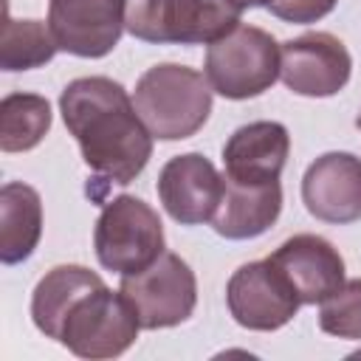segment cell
<instances>
[{
    "label": "cell",
    "mask_w": 361,
    "mask_h": 361,
    "mask_svg": "<svg viewBox=\"0 0 361 361\" xmlns=\"http://www.w3.org/2000/svg\"><path fill=\"white\" fill-rule=\"evenodd\" d=\"M290 152L288 127L279 121H251L237 127L223 147V178L237 183L279 180Z\"/></svg>",
    "instance_id": "cell-14"
},
{
    "label": "cell",
    "mask_w": 361,
    "mask_h": 361,
    "mask_svg": "<svg viewBox=\"0 0 361 361\" xmlns=\"http://www.w3.org/2000/svg\"><path fill=\"white\" fill-rule=\"evenodd\" d=\"M102 285V276L85 265H56L51 268L31 293V319L39 333L56 338V330L71 310V305L87 293L90 288Z\"/></svg>",
    "instance_id": "cell-17"
},
{
    "label": "cell",
    "mask_w": 361,
    "mask_h": 361,
    "mask_svg": "<svg viewBox=\"0 0 361 361\" xmlns=\"http://www.w3.org/2000/svg\"><path fill=\"white\" fill-rule=\"evenodd\" d=\"M203 73L223 99H251L279 79V45L257 25H237L206 48Z\"/></svg>",
    "instance_id": "cell-6"
},
{
    "label": "cell",
    "mask_w": 361,
    "mask_h": 361,
    "mask_svg": "<svg viewBox=\"0 0 361 361\" xmlns=\"http://www.w3.org/2000/svg\"><path fill=\"white\" fill-rule=\"evenodd\" d=\"M355 124H358V130H361V110H358V118H355Z\"/></svg>",
    "instance_id": "cell-23"
},
{
    "label": "cell",
    "mask_w": 361,
    "mask_h": 361,
    "mask_svg": "<svg viewBox=\"0 0 361 361\" xmlns=\"http://www.w3.org/2000/svg\"><path fill=\"white\" fill-rule=\"evenodd\" d=\"M42 237V200L28 183L8 180L0 189V262H25Z\"/></svg>",
    "instance_id": "cell-16"
},
{
    "label": "cell",
    "mask_w": 361,
    "mask_h": 361,
    "mask_svg": "<svg viewBox=\"0 0 361 361\" xmlns=\"http://www.w3.org/2000/svg\"><path fill=\"white\" fill-rule=\"evenodd\" d=\"M353 71L344 42L327 31H307L279 45V79L299 96H336Z\"/></svg>",
    "instance_id": "cell-9"
},
{
    "label": "cell",
    "mask_w": 361,
    "mask_h": 361,
    "mask_svg": "<svg viewBox=\"0 0 361 361\" xmlns=\"http://www.w3.org/2000/svg\"><path fill=\"white\" fill-rule=\"evenodd\" d=\"M141 319L130 299L104 282L82 293L65 313L56 338L79 358H116L138 338Z\"/></svg>",
    "instance_id": "cell-4"
},
{
    "label": "cell",
    "mask_w": 361,
    "mask_h": 361,
    "mask_svg": "<svg viewBox=\"0 0 361 361\" xmlns=\"http://www.w3.org/2000/svg\"><path fill=\"white\" fill-rule=\"evenodd\" d=\"M51 130V104L39 93H8L0 102V149H34Z\"/></svg>",
    "instance_id": "cell-18"
},
{
    "label": "cell",
    "mask_w": 361,
    "mask_h": 361,
    "mask_svg": "<svg viewBox=\"0 0 361 361\" xmlns=\"http://www.w3.org/2000/svg\"><path fill=\"white\" fill-rule=\"evenodd\" d=\"M228 0H127L124 28L141 42L212 45L240 25Z\"/></svg>",
    "instance_id": "cell-3"
},
{
    "label": "cell",
    "mask_w": 361,
    "mask_h": 361,
    "mask_svg": "<svg viewBox=\"0 0 361 361\" xmlns=\"http://www.w3.org/2000/svg\"><path fill=\"white\" fill-rule=\"evenodd\" d=\"M59 51L48 23L39 20H14L6 8L3 34H0V68L3 71H31L42 68Z\"/></svg>",
    "instance_id": "cell-19"
},
{
    "label": "cell",
    "mask_w": 361,
    "mask_h": 361,
    "mask_svg": "<svg viewBox=\"0 0 361 361\" xmlns=\"http://www.w3.org/2000/svg\"><path fill=\"white\" fill-rule=\"evenodd\" d=\"M282 212V186L274 183H237L223 178V200L212 226L226 240H251L265 234Z\"/></svg>",
    "instance_id": "cell-15"
},
{
    "label": "cell",
    "mask_w": 361,
    "mask_h": 361,
    "mask_svg": "<svg viewBox=\"0 0 361 361\" xmlns=\"http://www.w3.org/2000/svg\"><path fill=\"white\" fill-rule=\"evenodd\" d=\"M338 0H274L268 8L285 23H316L336 8Z\"/></svg>",
    "instance_id": "cell-21"
},
{
    "label": "cell",
    "mask_w": 361,
    "mask_h": 361,
    "mask_svg": "<svg viewBox=\"0 0 361 361\" xmlns=\"http://www.w3.org/2000/svg\"><path fill=\"white\" fill-rule=\"evenodd\" d=\"M268 259L290 282L302 305H322L347 282L338 248L319 234H293Z\"/></svg>",
    "instance_id": "cell-13"
},
{
    "label": "cell",
    "mask_w": 361,
    "mask_h": 361,
    "mask_svg": "<svg viewBox=\"0 0 361 361\" xmlns=\"http://www.w3.org/2000/svg\"><path fill=\"white\" fill-rule=\"evenodd\" d=\"M319 327L338 338H361V279L344 282L322 302Z\"/></svg>",
    "instance_id": "cell-20"
},
{
    "label": "cell",
    "mask_w": 361,
    "mask_h": 361,
    "mask_svg": "<svg viewBox=\"0 0 361 361\" xmlns=\"http://www.w3.org/2000/svg\"><path fill=\"white\" fill-rule=\"evenodd\" d=\"M212 85L206 73L164 62L149 68L135 82V110L152 138L158 141H180L195 135L212 113Z\"/></svg>",
    "instance_id": "cell-2"
},
{
    "label": "cell",
    "mask_w": 361,
    "mask_h": 361,
    "mask_svg": "<svg viewBox=\"0 0 361 361\" xmlns=\"http://www.w3.org/2000/svg\"><path fill=\"white\" fill-rule=\"evenodd\" d=\"M118 290L135 307L144 330L175 327L186 322L197 305L195 271L172 251H164L149 268L121 276Z\"/></svg>",
    "instance_id": "cell-7"
},
{
    "label": "cell",
    "mask_w": 361,
    "mask_h": 361,
    "mask_svg": "<svg viewBox=\"0 0 361 361\" xmlns=\"http://www.w3.org/2000/svg\"><path fill=\"white\" fill-rule=\"evenodd\" d=\"M59 113L76 138L93 180L104 186L133 183L152 158V133L135 102L110 76H79L59 96Z\"/></svg>",
    "instance_id": "cell-1"
},
{
    "label": "cell",
    "mask_w": 361,
    "mask_h": 361,
    "mask_svg": "<svg viewBox=\"0 0 361 361\" xmlns=\"http://www.w3.org/2000/svg\"><path fill=\"white\" fill-rule=\"evenodd\" d=\"M228 3L240 11H245V8H257V6H271L274 0H228Z\"/></svg>",
    "instance_id": "cell-22"
},
{
    "label": "cell",
    "mask_w": 361,
    "mask_h": 361,
    "mask_svg": "<svg viewBox=\"0 0 361 361\" xmlns=\"http://www.w3.org/2000/svg\"><path fill=\"white\" fill-rule=\"evenodd\" d=\"M158 197L180 226H200L214 217L223 200V175L200 152L175 155L158 175Z\"/></svg>",
    "instance_id": "cell-11"
},
{
    "label": "cell",
    "mask_w": 361,
    "mask_h": 361,
    "mask_svg": "<svg viewBox=\"0 0 361 361\" xmlns=\"http://www.w3.org/2000/svg\"><path fill=\"white\" fill-rule=\"evenodd\" d=\"M127 23V0H48V28L59 51L99 59L107 56Z\"/></svg>",
    "instance_id": "cell-10"
},
{
    "label": "cell",
    "mask_w": 361,
    "mask_h": 361,
    "mask_svg": "<svg viewBox=\"0 0 361 361\" xmlns=\"http://www.w3.org/2000/svg\"><path fill=\"white\" fill-rule=\"evenodd\" d=\"M302 200L322 223L361 220V158L353 152L319 155L302 178Z\"/></svg>",
    "instance_id": "cell-12"
},
{
    "label": "cell",
    "mask_w": 361,
    "mask_h": 361,
    "mask_svg": "<svg viewBox=\"0 0 361 361\" xmlns=\"http://www.w3.org/2000/svg\"><path fill=\"white\" fill-rule=\"evenodd\" d=\"M226 305L240 327L268 333L285 327L302 302L271 259H257L231 274L226 285Z\"/></svg>",
    "instance_id": "cell-8"
},
{
    "label": "cell",
    "mask_w": 361,
    "mask_h": 361,
    "mask_svg": "<svg viewBox=\"0 0 361 361\" xmlns=\"http://www.w3.org/2000/svg\"><path fill=\"white\" fill-rule=\"evenodd\" d=\"M93 248L99 265L121 276L149 268L164 254V226L158 212L133 195L107 200L93 228Z\"/></svg>",
    "instance_id": "cell-5"
}]
</instances>
